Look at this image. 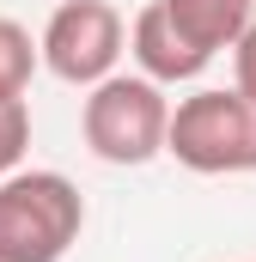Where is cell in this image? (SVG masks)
Wrapping results in <instances>:
<instances>
[{
	"label": "cell",
	"mask_w": 256,
	"mask_h": 262,
	"mask_svg": "<svg viewBox=\"0 0 256 262\" xmlns=\"http://www.w3.org/2000/svg\"><path fill=\"white\" fill-rule=\"evenodd\" d=\"M171 98L159 79L146 73H110L104 85L86 92L79 104V134H86V152L104 159V165H146L165 152L171 140Z\"/></svg>",
	"instance_id": "6da1fadb"
},
{
	"label": "cell",
	"mask_w": 256,
	"mask_h": 262,
	"mask_svg": "<svg viewBox=\"0 0 256 262\" xmlns=\"http://www.w3.org/2000/svg\"><path fill=\"white\" fill-rule=\"evenodd\" d=\"M86 232V195L61 171L0 177V262H61Z\"/></svg>",
	"instance_id": "7a4b0ae2"
},
{
	"label": "cell",
	"mask_w": 256,
	"mask_h": 262,
	"mask_svg": "<svg viewBox=\"0 0 256 262\" xmlns=\"http://www.w3.org/2000/svg\"><path fill=\"white\" fill-rule=\"evenodd\" d=\"M165 152L195 177H244V171H256V98H244L238 85L232 92L201 85L189 98H177Z\"/></svg>",
	"instance_id": "3957f363"
},
{
	"label": "cell",
	"mask_w": 256,
	"mask_h": 262,
	"mask_svg": "<svg viewBox=\"0 0 256 262\" xmlns=\"http://www.w3.org/2000/svg\"><path fill=\"white\" fill-rule=\"evenodd\" d=\"M43 67L61 85H104L128 49V25L110 0H61L43 25Z\"/></svg>",
	"instance_id": "277c9868"
},
{
	"label": "cell",
	"mask_w": 256,
	"mask_h": 262,
	"mask_svg": "<svg viewBox=\"0 0 256 262\" xmlns=\"http://www.w3.org/2000/svg\"><path fill=\"white\" fill-rule=\"evenodd\" d=\"M128 55L140 61L146 79H159V85H183V79H195L201 67L214 61L189 31L171 18L165 0H146V6L134 12V25H128Z\"/></svg>",
	"instance_id": "5b68a950"
},
{
	"label": "cell",
	"mask_w": 256,
	"mask_h": 262,
	"mask_svg": "<svg viewBox=\"0 0 256 262\" xmlns=\"http://www.w3.org/2000/svg\"><path fill=\"white\" fill-rule=\"evenodd\" d=\"M165 6L207 55L238 49V37L256 25V0H165Z\"/></svg>",
	"instance_id": "8992f818"
},
{
	"label": "cell",
	"mask_w": 256,
	"mask_h": 262,
	"mask_svg": "<svg viewBox=\"0 0 256 262\" xmlns=\"http://www.w3.org/2000/svg\"><path fill=\"white\" fill-rule=\"evenodd\" d=\"M37 61H43V43H37L18 18H6V12H0V104H12V98H25V92H31Z\"/></svg>",
	"instance_id": "52a82bcc"
},
{
	"label": "cell",
	"mask_w": 256,
	"mask_h": 262,
	"mask_svg": "<svg viewBox=\"0 0 256 262\" xmlns=\"http://www.w3.org/2000/svg\"><path fill=\"white\" fill-rule=\"evenodd\" d=\"M25 146H31V110H25V98H12V104H0V177L18 171Z\"/></svg>",
	"instance_id": "ba28073f"
},
{
	"label": "cell",
	"mask_w": 256,
	"mask_h": 262,
	"mask_svg": "<svg viewBox=\"0 0 256 262\" xmlns=\"http://www.w3.org/2000/svg\"><path fill=\"white\" fill-rule=\"evenodd\" d=\"M232 85L244 98H256V25L238 37V49H232Z\"/></svg>",
	"instance_id": "9c48e42d"
}]
</instances>
